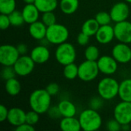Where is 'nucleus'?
I'll return each mask as SVG.
<instances>
[{
	"instance_id": "3",
	"label": "nucleus",
	"mask_w": 131,
	"mask_h": 131,
	"mask_svg": "<svg viewBox=\"0 0 131 131\" xmlns=\"http://www.w3.org/2000/svg\"><path fill=\"white\" fill-rule=\"evenodd\" d=\"M120 83L114 78L104 77L97 84V93L105 101H111L118 96Z\"/></svg>"
},
{
	"instance_id": "41",
	"label": "nucleus",
	"mask_w": 131,
	"mask_h": 131,
	"mask_svg": "<svg viewBox=\"0 0 131 131\" xmlns=\"http://www.w3.org/2000/svg\"><path fill=\"white\" fill-rule=\"evenodd\" d=\"M35 130V127L27 124L26 122L22 124L21 125L15 127V130L16 131H34Z\"/></svg>"
},
{
	"instance_id": "14",
	"label": "nucleus",
	"mask_w": 131,
	"mask_h": 131,
	"mask_svg": "<svg viewBox=\"0 0 131 131\" xmlns=\"http://www.w3.org/2000/svg\"><path fill=\"white\" fill-rule=\"evenodd\" d=\"M115 38L114 26L111 25L100 26L95 35L96 41L101 45H107L111 43Z\"/></svg>"
},
{
	"instance_id": "23",
	"label": "nucleus",
	"mask_w": 131,
	"mask_h": 131,
	"mask_svg": "<svg viewBox=\"0 0 131 131\" xmlns=\"http://www.w3.org/2000/svg\"><path fill=\"white\" fill-rule=\"evenodd\" d=\"M35 5L41 12H54L59 5L58 0H35Z\"/></svg>"
},
{
	"instance_id": "4",
	"label": "nucleus",
	"mask_w": 131,
	"mask_h": 131,
	"mask_svg": "<svg viewBox=\"0 0 131 131\" xmlns=\"http://www.w3.org/2000/svg\"><path fill=\"white\" fill-rule=\"evenodd\" d=\"M54 56L56 61L60 64L64 66L75 61L77 52L74 46L71 43L66 41L58 45L54 52Z\"/></svg>"
},
{
	"instance_id": "13",
	"label": "nucleus",
	"mask_w": 131,
	"mask_h": 131,
	"mask_svg": "<svg viewBox=\"0 0 131 131\" xmlns=\"http://www.w3.org/2000/svg\"><path fill=\"white\" fill-rule=\"evenodd\" d=\"M112 21L117 23L127 20L130 15V8L127 3L119 2L114 4L110 11Z\"/></svg>"
},
{
	"instance_id": "9",
	"label": "nucleus",
	"mask_w": 131,
	"mask_h": 131,
	"mask_svg": "<svg viewBox=\"0 0 131 131\" xmlns=\"http://www.w3.org/2000/svg\"><path fill=\"white\" fill-rule=\"evenodd\" d=\"M35 63L29 55H20L17 61L13 65L15 71L17 75L25 77L29 75L35 68Z\"/></svg>"
},
{
	"instance_id": "1",
	"label": "nucleus",
	"mask_w": 131,
	"mask_h": 131,
	"mask_svg": "<svg viewBox=\"0 0 131 131\" xmlns=\"http://www.w3.org/2000/svg\"><path fill=\"white\" fill-rule=\"evenodd\" d=\"M29 106L31 110L40 115L47 113L51 104V96L45 89H37L32 91L28 98Z\"/></svg>"
},
{
	"instance_id": "18",
	"label": "nucleus",
	"mask_w": 131,
	"mask_h": 131,
	"mask_svg": "<svg viewBox=\"0 0 131 131\" xmlns=\"http://www.w3.org/2000/svg\"><path fill=\"white\" fill-rule=\"evenodd\" d=\"M25 22L30 25L38 20L41 12L35 4H25L21 10Z\"/></svg>"
},
{
	"instance_id": "29",
	"label": "nucleus",
	"mask_w": 131,
	"mask_h": 131,
	"mask_svg": "<svg viewBox=\"0 0 131 131\" xmlns=\"http://www.w3.org/2000/svg\"><path fill=\"white\" fill-rule=\"evenodd\" d=\"M8 17L11 21V25L14 27H19L25 23L21 11L20 12L18 10H15L8 15Z\"/></svg>"
},
{
	"instance_id": "25",
	"label": "nucleus",
	"mask_w": 131,
	"mask_h": 131,
	"mask_svg": "<svg viewBox=\"0 0 131 131\" xmlns=\"http://www.w3.org/2000/svg\"><path fill=\"white\" fill-rule=\"evenodd\" d=\"M5 88L8 95L15 97L19 94V93L21 92V85L18 79H16L15 78H13L5 81Z\"/></svg>"
},
{
	"instance_id": "24",
	"label": "nucleus",
	"mask_w": 131,
	"mask_h": 131,
	"mask_svg": "<svg viewBox=\"0 0 131 131\" xmlns=\"http://www.w3.org/2000/svg\"><path fill=\"white\" fill-rule=\"evenodd\" d=\"M100 26L101 25L95 18H89L83 23L81 26V31L90 37L95 36Z\"/></svg>"
},
{
	"instance_id": "30",
	"label": "nucleus",
	"mask_w": 131,
	"mask_h": 131,
	"mask_svg": "<svg viewBox=\"0 0 131 131\" xmlns=\"http://www.w3.org/2000/svg\"><path fill=\"white\" fill-rule=\"evenodd\" d=\"M98 24L101 25H111V22L112 21L111 16L110 15V12H100L96 14L94 18Z\"/></svg>"
},
{
	"instance_id": "34",
	"label": "nucleus",
	"mask_w": 131,
	"mask_h": 131,
	"mask_svg": "<svg viewBox=\"0 0 131 131\" xmlns=\"http://www.w3.org/2000/svg\"><path fill=\"white\" fill-rule=\"evenodd\" d=\"M39 116H40V114L38 113H37L36 111H35L33 110H31V111L26 112L25 122L28 124L35 126L39 121Z\"/></svg>"
},
{
	"instance_id": "40",
	"label": "nucleus",
	"mask_w": 131,
	"mask_h": 131,
	"mask_svg": "<svg viewBox=\"0 0 131 131\" xmlns=\"http://www.w3.org/2000/svg\"><path fill=\"white\" fill-rule=\"evenodd\" d=\"M8 114V109L3 104L0 105V122H4L7 121Z\"/></svg>"
},
{
	"instance_id": "20",
	"label": "nucleus",
	"mask_w": 131,
	"mask_h": 131,
	"mask_svg": "<svg viewBox=\"0 0 131 131\" xmlns=\"http://www.w3.org/2000/svg\"><path fill=\"white\" fill-rule=\"evenodd\" d=\"M58 107L62 117H75L77 114V107L71 101L62 100L58 103Z\"/></svg>"
},
{
	"instance_id": "11",
	"label": "nucleus",
	"mask_w": 131,
	"mask_h": 131,
	"mask_svg": "<svg viewBox=\"0 0 131 131\" xmlns=\"http://www.w3.org/2000/svg\"><path fill=\"white\" fill-rule=\"evenodd\" d=\"M97 63L100 72L105 75L115 74L118 68V62L112 55H102L98 58Z\"/></svg>"
},
{
	"instance_id": "21",
	"label": "nucleus",
	"mask_w": 131,
	"mask_h": 131,
	"mask_svg": "<svg viewBox=\"0 0 131 131\" xmlns=\"http://www.w3.org/2000/svg\"><path fill=\"white\" fill-rule=\"evenodd\" d=\"M118 96L121 101L131 102V78H127L120 83Z\"/></svg>"
},
{
	"instance_id": "8",
	"label": "nucleus",
	"mask_w": 131,
	"mask_h": 131,
	"mask_svg": "<svg viewBox=\"0 0 131 131\" xmlns=\"http://www.w3.org/2000/svg\"><path fill=\"white\" fill-rule=\"evenodd\" d=\"M114 118L121 125L131 124V102L121 101L114 109Z\"/></svg>"
},
{
	"instance_id": "17",
	"label": "nucleus",
	"mask_w": 131,
	"mask_h": 131,
	"mask_svg": "<svg viewBox=\"0 0 131 131\" xmlns=\"http://www.w3.org/2000/svg\"><path fill=\"white\" fill-rule=\"evenodd\" d=\"M48 27L41 21H36L29 25L28 27V32L31 38L35 40L41 41L46 37Z\"/></svg>"
},
{
	"instance_id": "15",
	"label": "nucleus",
	"mask_w": 131,
	"mask_h": 131,
	"mask_svg": "<svg viewBox=\"0 0 131 131\" xmlns=\"http://www.w3.org/2000/svg\"><path fill=\"white\" fill-rule=\"evenodd\" d=\"M30 56L35 64H45L50 58V51L46 45H37L31 49Z\"/></svg>"
},
{
	"instance_id": "19",
	"label": "nucleus",
	"mask_w": 131,
	"mask_h": 131,
	"mask_svg": "<svg viewBox=\"0 0 131 131\" xmlns=\"http://www.w3.org/2000/svg\"><path fill=\"white\" fill-rule=\"evenodd\" d=\"M59 126L63 131H80L81 130L79 119L75 117H62Z\"/></svg>"
},
{
	"instance_id": "16",
	"label": "nucleus",
	"mask_w": 131,
	"mask_h": 131,
	"mask_svg": "<svg viewBox=\"0 0 131 131\" xmlns=\"http://www.w3.org/2000/svg\"><path fill=\"white\" fill-rule=\"evenodd\" d=\"M26 112L19 107H12L8 110L7 121L13 127H17L25 123Z\"/></svg>"
},
{
	"instance_id": "7",
	"label": "nucleus",
	"mask_w": 131,
	"mask_h": 131,
	"mask_svg": "<svg viewBox=\"0 0 131 131\" xmlns=\"http://www.w3.org/2000/svg\"><path fill=\"white\" fill-rule=\"evenodd\" d=\"M19 57L16 46L6 44L0 47V63L2 66H13Z\"/></svg>"
},
{
	"instance_id": "10",
	"label": "nucleus",
	"mask_w": 131,
	"mask_h": 131,
	"mask_svg": "<svg viewBox=\"0 0 131 131\" xmlns=\"http://www.w3.org/2000/svg\"><path fill=\"white\" fill-rule=\"evenodd\" d=\"M115 38L122 43H131V22L125 20L115 23L114 26Z\"/></svg>"
},
{
	"instance_id": "37",
	"label": "nucleus",
	"mask_w": 131,
	"mask_h": 131,
	"mask_svg": "<svg viewBox=\"0 0 131 131\" xmlns=\"http://www.w3.org/2000/svg\"><path fill=\"white\" fill-rule=\"evenodd\" d=\"M45 90L48 91V93L51 96V97H54V96H56L59 91H60V88H59V85L57 84V83H50L49 84L47 85V87L45 88Z\"/></svg>"
},
{
	"instance_id": "39",
	"label": "nucleus",
	"mask_w": 131,
	"mask_h": 131,
	"mask_svg": "<svg viewBox=\"0 0 131 131\" xmlns=\"http://www.w3.org/2000/svg\"><path fill=\"white\" fill-rule=\"evenodd\" d=\"M90 41V36H88V35L83 33L82 31L80 32L78 35L77 37V42L79 45L81 46H85L89 43Z\"/></svg>"
},
{
	"instance_id": "35",
	"label": "nucleus",
	"mask_w": 131,
	"mask_h": 131,
	"mask_svg": "<svg viewBox=\"0 0 131 131\" xmlns=\"http://www.w3.org/2000/svg\"><path fill=\"white\" fill-rule=\"evenodd\" d=\"M106 128L109 131H120L122 130V125L114 118L107 121L106 124Z\"/></svg>"
},
{
	"instance_id": "26",
	"label": "nucleus",
	"mask_w": 131,
	"mask_h": 131,
	"mask_svg": "<svg viewBox=\"0 0 131 131\" xmlns=\"http://www.w3.org/2000/svg\"><path fill=\"white\" fill-rule=\"evenodd\" d=\"M63 75L68 80H74L78 78V66L74 63L64 66Z\"/></svg>"
},
{
	"instance_id": "6",
	"label": "nucleus",
	"mask_w": 131,
	"mask_h": 131,
	"mask_svg": "<svg viewBox=\"0 0 131 131\" xmlns=\"http://www.w3.org/2000/svg\"><path fill=\"white\" fill-rule=\"evenodd\" d=\"M99 72L97 63L94 61L85 60L78 66V78L85 82H90L96 79Z\"/></svg>"
},
{
	"instance_id": "43",
	"label": "nucleus",
	"mask_w": 131,
	"mask_h": 131,
	"mask_svg": "<svg viewBox=\"0 0 131 131\" xmlns=\"http://www.w3.org/2000/svg\"><path fill=\"white\" fill-rule=\"evenodd\" d=\"M130 124H125V125H122V130H129L130 128Z\"/></svg>"
},
{
	"instance_id": "28",
	"label": "nucleus",
	"mask_w": 131,
	"mask_h": 131,
	"mask_svg": "<svg viewBox=\"0 0 131 131\" xmlns=\"http://www.w3.org/2000/svg\"><path fill=\"white\" fill-rule=\"evenodd\" d=\"M84 57L86 60L97 61L100 58V51L96 45H88L84 51Z\"/></svg>"
},
{
	"instance_id": "42",
	"label": "nucleus",
	"mask_w": 131,
	"mask_h": 131,
	"mask_svg": "<svg viewBox=\"0 0 131 131\" xmlns=\"http://www.w3.org/2000/svg\"><path fill=\"white\" fill-rule=\"evenodd\" d=\"M16 47H17V49H18L20 55H24V54H27V52H28V46L25 44L20 43Z\"/></svg>"
},
{
	"instance_id": "38",
	"label": "nucleus",
	"mask_w": 131,
	"mask_h": 131,
	"mask_svg": "<svg viewBox=\"0 0 131 131\" xmlns=\"http://www.w3.org/2000/svg\"><path fill=\"white\" fill-rule=\"evenodd\" d=\"M11 25V21L8 17V15L1 14L0 15V28L2 30H6L9 28Z\"/></svg>"
},
{
	"instance_id": "22",
	"label": "nucleus",
	"mask_w": 131,
	"mask_h": 131,
	"mask_svg": "<svg viewBox=\"0 0 131 131\" xmlns=\"http://www.w3.org/2000/svg\"><path fill=\"white\" fill-rule=\"evenodd\" d=\"M79 0H60L59 7L65 15L74 14L79 7Z\"/></svg>"
},
{
	"instance_id": "45",
	"label": "nucleus",
	"mask_w": 131,
	"mask_h": 131,
	"mask_svg": "<svg viewBox=\"0 0 131 131\" xmlns=\"http://www.w3.org/2000/svg\"><path fill=\"white\" fill-rule=\"evenodd\" d=\"M126 2H127V3H130L131 4V0H124Z\"/></svg>"
},
{
	"instance_id": "12",
	"label": "nucleus",
	"mask_w": 131,
	"mask_h": 131,
	"mask_svg": "<svg viewBox=\"0 0 131 131\" xmlns=\"http://www.w3.org/2000/svg\"><path fill=\"white\" fill-rule=\"evenodd\" d=\"M111 55L120 64L129 63L131 61V48L129 44L120 42L113 47Z\"/></svg>"
},
{
	"instance_id": "27",
	"label": "nucleus",
	"mask_w": 131,
	"mask_h": 131,
	"mask_svg": "<svg viewBox=\"0 0 131 131\" xmlns=\"http://www.w3.org/2000/svg\"><path fill=\"white\" fill-rule=\"evenodd\" d=\"M16 8L15 0H0V12L1 14L9 15Z\"/></svg>"
},
{
	"instance_id": "36",
	"label": "nucleus",
	"mask_w": 131,
	"mask_h": 131,
	"mask_svg": "<svg viewBox=\"0 0 131 131\" xmlns=\"http://www.w3.org/2000/svg\"><path fill=\"white\" fill-rule=\"evenodd\" d=\"M47 114H48V117L50 118H51L52 120L59 119L60 117H62L60 113L58 105L57 106H51L50 108L48 109V111H47Z\"/></svg>"
},
{
	"instance_id": "2",
	"label": "nucleus",
	"mask_w": 131,
	"mask_h": 131,
	"mask_svg": "<svg viewBox=\"0 0 131 131\" xmlns=\"http://www.w3.org/2000/svg\"><path fill=\"white\" fill-rule=\"evenodd\" d=\"M81 130L84 131H95L102 126V117L97 111L88 108L82 111L79 115Z\"/></svg>"
},
{
	"instance_id": "32",
	"label": "nucleus",
	"mask_w": 131,
	"mask_h": 131,
	"mask_svg": "<svg viewBox=\"0 0 131 131\" xmlns=\"http://www.w3.org/2000/svg\"><path fill=\"white\" fill-rule=\"evenodd\" d=\"M104 99H103L100 95L93 97L89 101V107L96 111L101 109L104 104Z\"/></svg>"
},
{
	"instance_id": "33",
	"label": "nucleus",
	"mask_w": 131,
	"mask_h": 131,
	"mask_svg": "<svg viewBox=\"0 0 131 131\" xmlns=\"http://www.w3.org/2000/svg\"><path fill=\"white\" fill-rule=\"evenodd\" d=\"M16 73L15 71V69L13 66H3V68L1 72L2 78L5 81H7L8 79L15 78Z\"/></svg>"
},
{
	"instance_id": "5",
	"label": "nucleus",
	"mask_w": 131,
	"mask_h": 131,
	"mask_svg": "<svg viewBox=\"0 0 131 131\" xmlns=\"http://www.w3.org/2000/svg\"><path fill=\"white\" fill-rule=\"evenodd\" d=\"M69 38V31L68 28L61 24L55 23L47 28L45 38L49 44L58 45L66 42Z\"/></svg>"
},
{
	"instance_id": "44",
	"label": "nucleus",
	"mask_w": 131,
	"mask_h": 131,
	"mask_svg": "<svg viewBox=\"0 0 131 131\" xmlns=\"http://www.w3.org/2000/svg\"><path fill=\"white\" fill-rule=\"evenodd\" d=\"M25 4H35V0H23Z\"/></svg>"
},
{
	"instance_id": "31",
	"label": "nucleus",
	"mask_w": 131,
	"mask_h": 131,
	"mask_svg": "<svg viewBox=\"0 0 131 131\" xmlns=\"http://www.w3.org/2000/svg\"><path fill=\"white\" fill-rule=\"evenodd\" d=\"M56 15H54V12H44L42 13L41 15V21L47 26L49 27L56 22Z\"/></svg>"
}]
</instances>
